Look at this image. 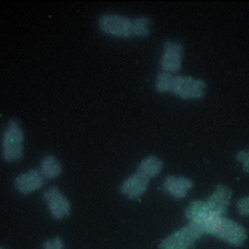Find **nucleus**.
I'll list each match as a JSON object with an SVG mask.
<instances>
[{
  "instance_id": "1",
  "label": "nucleus",
  "mask_w": 249,
  "mask_h": 249,
  "mask_svg": "<svg viewBox=\"0 0 249 249\" xmlns=\"http://www.w3.org/2000/svg\"><path fill=\"white\" fill-rule=\"evenodd\" d=\"M185 216L200 227L203 232L214 235L234 246L242 245L246 238L245 228L236 221L211 213L204 201L195 200L185 209Z\"/></svg>"
},
{
  "instance_id": "2",
  "label": "nucleus",
  "mask_w": 249,
  "mask_h": 249,
  "mask_svg": "<svg viewBox=\"0 0 249 249\" xmlns=\"http://www.w3.org/2000/svg\"><path fill=\"white\" fill-rule=\"evenodd\" d=\"M24 134L16 120H10L2 138V158L6 161H16L23 155Z\"/></svg>"
},
{
  "instance_id": "3",
  "label": "nucleus",
  "mask_w": 249,
  "mask_h": 249,
  "mask_svg": "<svg viewBox=\"0 0 249 249\" xmlns=\"http://www.w3.org/2000/svg\"><path fill=\"white\" fill-rule=\"evenodd\" d=\"M204 232L196 224L190 222L173 234L164 238L160 245V249H190Z\"/></svg>"
},
{
  "instance_id": "4",
  "label": "nucleus",
  "mask_w": 249,
  "mask_h": 249,
  "mask_svg": "<svg viewBox=\"0 0 249 249\" xmlns=\"http://www.w3.org/2000/svg\"><path fill=\"white\" fill-rule=\"evenodd\" d=\"M206 90L205 82L189 76H175L172 91L183 99H199Z\"/></svg>"
},
{
  "instance_id": "5",
  "label": "nucleus",
  "mask_w": 249,
  "mask_h": 249,
  "mask_svg": "<svg viewBox=\"0 0 249 249\" xmlns=\"http://www.w3.org/2000/svg\"><path fill=\"white\" fill-rule=\"evenodd\" d=\"M100 28L108 34L129 37L133 35V20L126 16L116 14H105L99 20Z\"/></svg>"
},
{
  "instance_id": "6",
  "label": "nucleus",
  "mask_w": 249,
  "mask_h": 249,
  "mask_svg": "<svg viewBox=\"0 0 249 249\" xmlns=\"http://www.w3.org/2000/svg\"><path fill=\"white\" fill-rule=\"evenodd\" d=\"M43 198L45 199L49 212L54 218L61 219L70 214L71 204L68 198L56 186L48 189L44 193Z\"/></svg>"
},
{
  "instance_id": "7",
  "label": "nucleus",
  "mask_w": 249,
  "mask_h": 249,
  "mask_svg": "<svg viewBox=\"0 0 249 249\" xmlns=\"http://www.w3.org/2000/svg\"><path fill=\"white\" fill-rule=\"evenodd\" d=\"M183 46L179 42L167 41L163 44V53L160 59V67L168 73H176L180 69Z\"/></svg>"
},
{
  "instance_id": "8",
  "label": "nucleus",
  "mask_w": 249,
  "mask_h": 249,
  "mask_svg": "<svg viewBox=\"0 0 249 249\" xmlns=\"http://www.w3.org/2000/svg\"><path fill=\"white\" fill-rule=\"evenodd\" d=\"M231 191L225 185H217L212 196L204 202L211 213L224 215L231 200Z\"/></svg>"
},
{
  "instance_id": "9",
  "label": "nucleus",
  "mask_w": 249,
  "mask_h": 249,
  "mask_svg": "<svg viewBox=\"0 0 249 249\" xmlns=\"http://www.w3.org/2000/svg\"><path fill=\"white\" fill-rule=\"evenodd\" d=\"M44 178L40 171L29 170L17 176L14 180V186L20 194L28 195L42 188Z\"/></svg>"
},
{
  "instance_id": "10",
  "label": "nucleus",
  "mask_w": 249,
  "mask_h": 249,
  "mask_svg": "<svg viewBox=\"0 0 249 249\" xmlns=\"http://www.w3.org/2000/svg\"><path fill=\"white\" fill-rule=\"evenodd\" d=\"M150 178L137 172L130 176L121 185V193L131 199L140 197L147 191Z\"/></svg>"
},
{
  "instance_id": "11",
  "label": "nucleus",
  "mask_w": 249,
  "mask_h": 249,
  "mask_svg": "<svg viewBox=\"0 0 249 249\" xmlns=\"http://www.w3.org/2000/svg\"><path fill=\"white\" fill-rule=\"evenodd\" d=\"M193 186L194 181L184 177L169 176L162 182L163 191L177 198L185 197Z\"/></svg>"
},
{
  "instance_id": "12",
  "label": "nucleus",
  "mask_w": 249,
  "mask_h": 249,
  "mask_svg": "<svg viewBox=\"0 0 249 249\" xmlns=\"http://www.w3.org/2000/svg\"><path fill=\"white\" fill-rule=\"evenodd\" d=\"M162 160L155 156H149L143 159L138 168V172L149 178L157 177L162 169Z\"/></svg>"
},
{
  "instance_id": "13",
  "label": "nucleus",
  "mask_w": 249,
  "mask_h": 249,
  "mask_svg": "<svg viewBox=\"0 0 249 249\" xmlns=\"http://www.w3.org/2000/svg\"><path fill=\"white\" fill-rule=\"evenodd\" d=\"M39 171L45 178L52 179L60 176L62 172V165L54 156L48 155L41 161Z\"/></svg>"
},
{
  "instance_id": "14",
  "label": "nucleus",
  "mask_w": 249,
  "mask_h": 249,
  "mask_svg": "<svg viewBox=\"0 0 249 249\" xmlns=\"http://www.w3.org/2000/svg\"><path fill=\"white\" fill-rule=\"evenodd\" d=\"M151 32V22L147 17H138L133 20V35L148 36Z\"/></svg>"
},
{
  "instance_id": "15",
  "label": "nucleus",
  "mask_w": 249,
  "mask_h": 249,
  "mask_svg": "<svg viewBox=\"0 0 249 249\" xmlns=\"http://www.w3.org/2000/svg\"><path fill=\"white\" fill-rule=\"evenodd\" d=\"M174 78L175 76H173L171 73H168V72L160 73L156 80V89L161 93L172 91L173 84H174Z\"/></svg>"
},
{
  "instance_id": "16",
  "label": "nucleus",
  "mask_w": 249,
  "mask_h": 249,
  "mask_svg": "<svg viewBox=\"0 0 249 249\" xmlns=\"http://www.w3.org/2000/svg\"><path fill=\"white\" fill-rule=\"evenodd\" d=\"M237 212L242 216L249 215V196H244L237 201Z\"/></svg>"
},
{
  "instance_id": "17",
  "label": "nucleus",
  "mask_w": 249,
  "mask_h": 249,
  "mask_svg": "<svg viewBox=\"0 0 249 249\" xmlns=\"http://www.w3.org/2000/svg\"><path fill=\"white\" fill-rule=\"evenodd\" d=\"M43 249H64V241L60 237H54L44 242Z\"/></svg>"
},
{
  "instance_id": "18",
  "label": "nucleus",
  "mask_w": 249,
  "mask_h": 249,
  "mask_svg": "<svg viewBox=\"0 0 249 249\" xmlns=\"http://www.w3.org/2000/svg\"><path fill=\"white\" fill-rule=\"evenodd\" d=\"M237 160L242 163V167L244 172L249 173V150L248 151H241L236 156Z\"/></svg>"
},
{
  "instance_id": "19",
  "label": "nucleus",
  "mask_w": 249,
  "mask_h": 249,
  "mask_svg": "<svg viewBox=\"0 0 249 249\" xmlns=\"http://www.w3.org/2000/svg\"><path fill=\"white\" fill-rule=\"evenodd\" d=\"M1 249H5V248H1Z\"/></svg>"
}]
</instances>
